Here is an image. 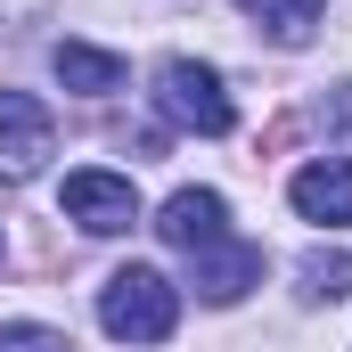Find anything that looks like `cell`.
<instances>
[{
    "label": "cell",
    "instance_id": "5",
    "mask_svg": "<svg viewBox=\"0 0 352 352\" xmlns=\"http://www.w3.org/2000/svg\"><path fill=\"white\" fill-rule=\"evenodd\" d=\"M287 205H295L303 221H320V230H352V164L344 156L303 164V173L287 180Z\"/></svg>",
    "mask_w": 352,
    "mask_h": 352
},
{
    "label": "cell",
    "instance_id": "1",
    "mask_svg": "<svg viewBox=\"0 0 352 352\" xmlns=\"http://www.w3.org/2000/svg\"><path fill=\"white\" fill-rule=\"evenodd\" d=\"M98 328L115 344H164L180 328V287L148 263H123L107 287H98Z\"/></svg>",
    "mask_w": 352,
    "mask_h": 352
},
{
    "label": "cell",
    "instance_id": "8",
    "mask_svg": "<svg viewBox=\"0 0 352 352\" xmlns=\"http://www.w3.org/2000/svg\"><path fill=\"white\" fill-rule=\"evenodd\" d=\"M50 66H58V82L82 90V98H115V90H123V58H115V50H90V41H58Z\"/></svg>",
    "mask_w": 352,
    "mask_h": 352
},
{
    "label": "cell",
    "instance_id": "6",
    "mask_svg": "<svg viewBox=\"0 0 352 352\" xmlns=\"http://www.w3.org/2000/svg\"><path fill=\"white\" fill-rule=\"evenodd\" d=\"M156 230H164V246L197 254V246L230 238V205H221V188H173L164 213H156Z\"/></svg>",
    "mask_w": 352,
    "mask_h": 352
},
{
    "label": "cell",
    "instance_id": "4",
    "mask_svg": "<svg viewBox=\"0 0 352 352\" xmlns=\"http://www.w3.org/2000/svg\"><path fill=\"white\" fill-rule=\"evenodd\" d=\"M58 205H66V221H82L90 238H115V230L140 221V188H131L123 173H66Z\"/></svg>",
    "mask_w": 352,
    "mask_h": 352
},
{
    "label": "cell",
    "instance_id": "3",
    "mask_svg": "<svg viewBox=\"0 0 352 352\" xmlns=\"http://www.w3.org/2000/svg\"><path fill=\"white\" fill-rule=\"evenodd\" d=\"M58 148V123L33 90H0V173L8 180H33Z\"/></svg>",
    "mask_w": 352,
    "mask_h": 352
},
{
    "label": "cell",
    "instance_id": "9",
    "mask_svg": "<svg viewBox=\"0 0 352 352\" xmlns=\"http://www.w3.org/2000/svg\"><path fill=\"white\" fill-rule=\"evenodd\" d=\"M246 16H263V33L278 41V50H303V41L320 33L328 0H246Z\"/></svg>",
    "mask_w": 352,
    "mask_h": 352
},
{
    "label": "cell",
    "instance_id": "7",
    "mask_svg": "<svg viewBox=\"0 0 352 352\" xmlns=\"http://www.w3.org/2000/svg\"><path fill=\"white\" fill-rule=\"evenodd\" d=\"M188 263H197V295L205 303H238L246 287H263V246H246V238H213Z\"/></svg>",
    "mask_w": 352,
    "mask_h": 352
},
{
    "label": "cell",
    "instance_id": "10",
    "mask_svg": "<svg viewBox=\"0 0 352 352\" xmlns=\"http://www.w3.org/2000/svg\"><path fill=\"white\" fill-rule=\"evenodd\" d=\"M0 352H74L66 328H41V320H8L0 328Z\"/></svg>",
    "mask_w": 352,
    "mask_h": 352
},
{
    "label": "cell",
    "instance_id": "2",
    "mask_svg": "<svg viewBox=\"0 0 352 352\" xmlns=\"http://www.w3.org/2000/svg\"><path fill=\"white\" fill-rule=\"evenodd\" d=\"M156 107L173 115L180 131H205V140H221L238 115H230V90H221V74L205 66V58H164L156 66Z\"/></svg>",
    "mask_w": 352,
    "mask_h": 352
}]
</instances>
